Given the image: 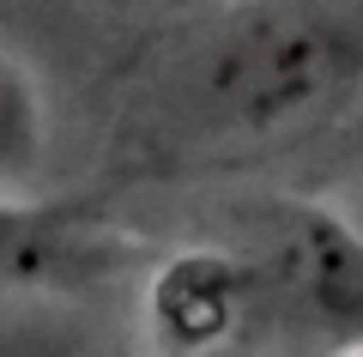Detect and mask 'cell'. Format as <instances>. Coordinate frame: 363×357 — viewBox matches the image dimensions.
I'll list each match as a JSON object with an SVG mask.
<instances>
[{"instance_id":"7a4b0ae2","label":"cell","mask_w":363,"mask_h":357,"mask_svg":"<svg viewBox=\"0 0 363 357\" xmlns=\"http://www.w3.org/2000/svg\"><path fill=\"white\" fill-rule=\"evenodd\" d=\"M260 309H279L297 327L363 351V230L321 206H279L260 224V248L248 260Z\"/></svg>"},{"instance_id":"3957f363","label":"cell","mask_w":363,"mask_h":357,"mask_svg":"<svg viewBox=\"0 0 363 357\" xmlns=\"http://www.w3.org/2000/svg\"><path fill=\"white\" fill-rule=\"evenodd\" d=\"M260 309L248 260L218 255V248H188L164 260L152 279V327L169 351H212L230 345Z\"/></svg>"},{"instance_id":"277c9868","label":"cell","mask_w":363,"mask_h":357,"mask_svg":"<svg viewBox=\"0 0 363 357\" xmlns=\"http://www.w3.org/2000/svg\"><path fill=\"white\" fill-rule=\"evenodd\" d=\"M43 164V109L6 55H0V194L25 188Z\"/></svg>"},{"instance_id":"52a82bcc","label":"cell","mask_w":363,"mask_h":357,"mask_svg":"<svg viewBox=\"0 0 363 357\" xmlns=\"http://www.w3.org/2000/svg\"><path fill=\"white\" fill-rule=\"evenodd\" d=\"M351 357H363V351H351Z\"/></svg>"},{"instance_id":"8992f818","label":"cell","mask_w":363,"mask_h":357,"mask_svg":"<svg viewBox=\"0 0 363 357\" xmlns=\"http://www.w3.org/2000/svg\"><path fill=\"white\" fill-rule=\"evenodd\" d=\"M37 255H43V236L30 230V218L0 206V267H30Z\"/></svg>"},{"instance_id":"5b68a950","label":"cell","mask_w":363,"mask_h":357,"mask_svg":"<svg viewBox=\"0 0 363 357\" xmlns=\"http://www.w3.org/2000/svg\"><path fill=\"white\" fill-rule=\"evenodd\" d=\"M85 333L49 309H0V357H79Z\"/></svg>"},{"instance_id":"6da1fadb","label":"cell","mask_w":363,"mask_h":357,"mask_svg":"<svg viewBox=\"0 0 363 357\" xmlns=\"http://www.w3.org/2000/svg\"><path fill=\"white\" fill-rule=\"evenodd\" d=\"M363 49L345 25L315 6H242L200 49L188 79V109L218 128H285L297 115L327 109L357 79Z\"/></svg>"}]
</instances>
